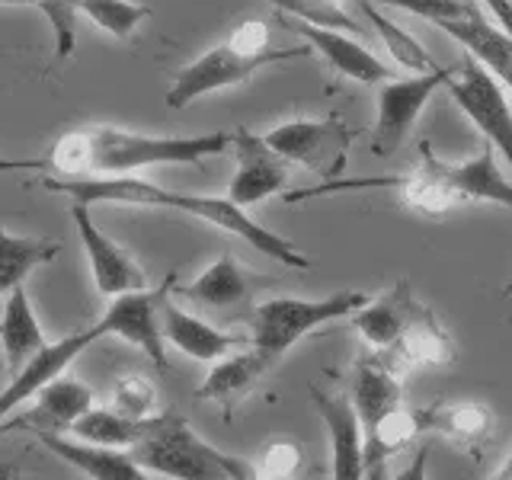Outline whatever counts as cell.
<instances>
[{
    "instance_id": "1",
    "label": "cell",
    "mask_w": 512,
    "mask_h": 480,
    "mask_svg": "<svg viewBox=\"0 0 512 480\" xmlns=\"http://www.w3.org/2000/svg\"><path fill=\"white\" fill-rule=\"evenodd\" d=\"M231 132L144 135L119 125H84L64 132L39 160H0L4 170H52V176H132L144 167L202 164L231 148Z\"/></svg>"
},
{
    "instance_id": "2",
    "label": "cell",
    "mask_w": 512,
    "mask_h": 480,
    "mask_svg": "<svg viewBox=\"0 0 512 480\" xmlns=\"http://www.w3.org/2000/svg\"><path fill=\"white\" fill-rule=\"evenodd\" d=\"M42 186L48 192H61L71 196V202L87 205H138V208H164V212H180L189 218H199L212 228L228 231L240 240L269 256L272 263L292 266V269H311L308 256H304L292 240L279 237L276 231L263 228L260 221L247 215V208H240L228 196H192V192H176L167 186H157L141 176H77V180H64V176H45Z\"/></svg>"
},
{
    "instance_id": "3",
    "label": "cell",
    "mask_w": 512,
    "mask_h": 480,
    "mask_svg": "<svg viewBox=\"0 0 512 480\" xmlns=\"http://www.w3.org/2000/svg\"><path fill=\"white\" fill-rule=\"evenodd\" d=\"M132 458L154 477L173 480H253L256 471L244 458L205 442L183 416H151L144 436L132 445Z\"/></svg>"
},
{
    "instance_id": "4",
    "label": "cell",
    "mask_w": 512,
    "mask_h": 480,
    "mask_svg": "<svg viewBox=\"0 0 512 480\" xmlns=\"http://www.w3.org/2000/svg\"><path fill=\"white\" fill-rule=\"evenodd\" d=\"M368 301L362 292H336L327 298H266L250 311L247 324H250V340L253 346L269 356L272 362H279L288 349L298 340H304L308 333L317 327L333 324V320H343L352 311H359Z\"/></svg>"
},
{
    "instance_id": "5",
    "label": "cell",
    "mask_w": 512,
    "mask_h": 480,
    "mask_svg": "<svg viewBox=\"0 0 512 480\" xmlns=\"http://www.w3.org/2000/svg\"><path fill=\"white\" fill-rule=\"evenodd\" d=\"M311 52V45H298V48H266V52H244L237 48L231 39L221 42L215 48L202 52L196 61H189L186 68L173 77V87L167 93V106L170 109H186L189 103L202 100V96L221 93L228 87L247 84V80L269 68V64L279 61H292V58H304Z\"/></svg>"
},
{
    "instance_id": "6",
    "label": "cell",
    "mask_w": 512,
    "mask_h": 480,
    "mask_svg": "<svg viewBox=\"0 0 512 480\" xmlns=\"http://www.w3.org/2000/svg\"><path fill=\"white\" fill-rule=\"evenodd\" d=\"M356 128L346 125L343 116L327 119H292L263 135L288 164H298L304 170L317 173L320 180H336L346 167V154L356 141Z\"/></svg>"
},
{
    "instance_id": "7",
    "label": "cell",
    "mask_w": 512,
    "mask_h": 480,
    "mask_svg": "<svg viewBox=\"0 0 512 480\" xmlns=\"http://www.w3.org/2000/svg\"><path fill=\"white\" fill-rule=\"evenodd\" d=\"M445 87L458 103V109L480 128V135L487 138V144H493V151L512 170V109L500 80L474 55H468L461 61V68L452 71Z\"/></svg>"
},
{
    "instance_id": "8",
    "label": "cell",
    "mask_w": 512,
    "mask_h": 480,
    "mask_svg": "<svg viewBox=\"0 0 512 480\" xmlns=\"http://www.w3.org/2000/svg\"><path fill=\"white\" fill-rule=\"evenodd\" d=\"M173 285L176 279L167 276L164 285L157 288L144 285L135 288V292L109 298V308L96 320V330H100V336H119L128 346H138L157 368H167V340L164 327H160V308H164V298L173 292Z\"/></svg>"
},
{
    "instance_id": "9",
    "label": "cell",
    "mask_w": 512,
    "mask_h": 480,
    "mask_svg": "<svg viewBox=\"0 0 512 480\" xmlns=\"http://www.w3.org/2000/svg\"><path fill=\"white\" fill-rule=\"evenodd\" d=\"M452 71L432 68L426 74H413L404 80H384L378 87V119L372 132V154L388 157L413 132L416 119H420L423 106L432 100V93L448 84Z\"/></svg>"
},
{
    "instance_id": "10",
    "label": "cell",
    "mask_w": 512,
    "mask_h": 480,
    "mask_svg": "<svg viewBox=\"0 0 512 480\" xmlns=\"http://www.w3.org/2000/svg\"><path fill=\"white\" fill-rule=\"evenodd\" d=\"M71 218L80 237V247L87 253V263L93 272V285L103 298H116L125 292H135V288H144V269L135 263V256L125 247H119L100 224L93 221L90 205L87 202H74L71 205Z\"/></svg>"
},
{
    "instance_id": "11",
    "label": "cell",
    "mask_w": 512,
    "mask_h": 480,
    "mask_svg": "<svg viewBox=\"0 0 512 480\" xmlns=\"http://www.w3.org/2000/svg\"><path fill=\"white\" fill-rule=\"evenodd\" d=\"M96 340H100V330H96V324H90L77 333L61 336L55 343H45L36 356L26 359L20 368H13L10 381L0 388V423H4L16 407H23L26 400L36 397L48 381L64 375V368H68L84 349H90Z\"/></svg>"
},
{
    "instance_id": "12",
    "label": "cell",
    "mask_w": 512,
    "mask_h": 480,
    "mask_svg": "<svg viewBox=\"0 0 512 480\" xmlns=\"http://www.w3.org/2000/svg\"><path fill=\"white\" fill-rule=\"evenodd\" d=\"M231 148L237 157V170L228 186L231 202H237L240 208H250L288 186V160L263 135L240 128L231 138Z\"/></svg>"
},
{
    "instance_id": "13",
    "label": "cell",
    "mask_w": 512,
    "mask_h": 480,
    "mask_svg": "<svg viewBox=\"0 0 512 480\" xmlns=\"http://www.w3.org/2000/svg\"><path fill=\"white\" fill-rule=\"evenodd\" d=\"M311 400L330 432V474L336 480L365 477V432L352 397L311 388Z\"/></svg>"
},
{
    "instance_id": "14",
    "label": "cell",
    "mask_w": 512,
    "mask_h": 480,
    "mask_svg": "<svg viewBox=\"0 0 512 480\" xmlns=\"http://www.w3.org/2000/svg\"><path fill=\"white\" fill-rule=\"evenodd\" d=\"M90 407H93V391L87 384L77 378L58 375L32 397V407L23 410V416H16L10 423L7 420L0 423V432L23 429V432H32V436H36V432H68L77 416Z\"/></svg>"
},
{
    "instance_id": "15",
    "label": "cell",
    "mask_w": 512,
    "mask_h": 480,
    "mask_svg": "<svg viewBox=\"0 0 512 480\" xmlns=\"http://www.w3.org/2000/svg\"><path fill=\"white\" fill-rule=\"evenodd\" d=\"M276 365L269 356H263L260 349L250 346L244 352H228L224 359L212 362V372L205 375V381L199 384L196 397L205 400V404H218L224 410V416L231 420V413L237 410V404L256 391V384L266 378L269 368Z\"/></svg>"
},
{
    "instance_id": "16",
    "label": "cell",
    "mask_w": 512,
    "mask_h": 480,
    "mask_svg": "<svg viewBox=\"0 0 512 480\" xmlns=\"http://www.w3.org/2000/svg\"><path fill=\"white\" fill-rule=\"evenodd\" d=\"M288 29L301 32L308 45L314 52L324 58L336 74H343L349 80H359V84H368V87H381L384 80H391L394 71L384 64L381 58H375L362 42L343 36L340 29H324V26H311V23H301V20H285Z\"/></svg>"
},
{
    "instance_id": "17",
    "label": "cell",
    "mask_w": 512,
    "mask_h": 480,
    "mask_svg": "<svg viewBox=\"0 0 512 480\" xmlns=\"http://www.w3.org/2000/svg\"><path fill=\"white\" fill-rule=\"evenodd\" d=\"M36 439L61 461H68L84 477L93 480H144L148 471L125 448H109L84 439H68V432H36Z\"/></svg>"
},
{
    "instance_id": "18",
    "label": "cell",
    "mask_w": 512,
    "mask_h": 480,
    "mask_svg": "<svg viewBox=\"0 0 512 480\" xmlns=\"http://www.w3.org/2000/svg\"><path fill=\"white\" fill-rule=\"evenodd\" d=\"M384 352L397 372H410L416 365H429V368H439L448 365L455 359V346H452V336L445 333V327L436 320L426 304H416L407 327L400 330L397 343L388 349H378Z\"/></svg>"
},
{
    "instance_id": "19",
    "label": "cell",
    "mask_w": 512,
    "mask_h": 480,
    "mask_svg": "<svg viewBox=\"0 0 512 480\" xmlns=\"http://www.w3.org/2000/svg\"><path fill=\"white\" fill-rule=\"evenodd\" d=\"M400 381H404V372H397V368L384 359V352L372 349V352H362L356 359L349 397H352V404H356L365 436L375 429V423L384 413L400 404Z\"/></svg>"
},
{
    "instance_id": "20",
    "label": "cell",
    "mask_w": 512,
    "mask_h": 480,
    "mask_svg": "<svg viewBox=\"0 0 512 480\" xmlns=\"http://www.w3.org/2000/svg\"><path fill=\"white\" fill-rule=\"evenodd\" d=\"M170 295L164 298V308H160V327H164L167 346L180 349L183 356L196 359V362H208V365L224 359L228 352L237 349V336L234 333H224V330L212 327L208 320L180 308V304H176Z\"/></svg>"
},
{
    "instance_id": "21",
    "label": "cell",
    "mask_w": 512,
    "mask_h": 480,
    "mask_svg": "<svg viewBox=\"0 0 512 480\" xmlns=\"http://www.w3.org/2000/svg\"><path fill=\"white\" fill-rule=\"evenodd\" d=\"M416 304L420 301L413 298L410 282L400 279V282H394L391 292H384L375 301H365L359 311H352L349 320L372 349H388L397 343L400 330L407 327V320H410Z\"/></svg>"
},
{
    "instance_id": "22",
    "label": "cell",
    "mask_w": 512,
    "mask_h": 480,
    "mask_svg": "<svg viewBox=\"0 0 512 480\" xmlns=\"http://www.w3.org/2000/svg\"><path fill=\"white\" fill-rule=\"evenodd\" d=\"M442 173L461 202H496L512 212V183L500 173L493 144H484L477 157L461 160V164L442 160Z\"/></svg>"
},
{
    "instance_id": "23",
    "label": "cell",
    "mask_w": 512,
    "mask_h": 480,
    "mask_svg": "<svg viewBox=\"0 0 512 480\" xmlns=\"http://www.w3.org/2000/svg\"><path fill=\"white\" fill-rule=\"evenodd\" d=\"M45 333L36 317V308L26 295L23 285L4 295V311H0V352H4V365L20 368L26 359H32L45 346Z\"/></svg>"
},
{
    "instance_id": "24",
    "label": "cell",
    "mask_w": 512,
    "mask_h": 480,
    "mask_svg": "<svg viewBox=\"0 0 512 480\" xmlns=\"http://www.w3.org/2000/svg\"><path fill=\"white\" fill-rule=\"evenodd\" d=\"M439 29L448 32L464 52L474 55L496 80H503V87L512 90V36L509 32L493 29L484 16L452 20V23H442Z\"/></svg>"
},
{
    "instance_id": "25",
    "label": "cell",
    "mask_w": 512,
    "mask_h": 480,
    "mask_svg": "<svg viewBox=\"0 0 512 480\" xmlns=\"http://www.w3.org/2000/svg\"><path fill=\"white\" fill-rule=\"evenodd\" d=\"M180 295L196 304H205V308L231 311L250 298V276L231 253H221L212 266L202 269L196 279L180 288Z\"/></svg>"
},
{
    "instance_id": "26",
    "label": "cell",
    "mask_w": 512,
    "mask_h": 480,
    "mask_svg": "<svg viewBox=\"0 0 512 480\" xmlns=\"http://www.w3.org/2000/svg\"><path fill=\"white\" fill-rule=\"evenodd\" d=\"M423 432L442 436L455 445H480L493 429V413L487 404L477 400H458V404H436L429 410H420Z\"/></svg>"
},
{
    "instance_id": "27",
    "label": "cell",
    "mask_w": 512,
    "mask_h": 480,
    "mask_svg": "<svg viewBox=\"0 0 512 480\" xmlns=\"http://www.w3.org/2000/svg\"><path fill=\"white\" fill-rule=\"evenodd\" d=\"M426 436L420 410H407L404 404H397L375 423V429L365 436V477H381L384 461L397 455L400 448H407L413 439Z\"/></svg>"
},
{
    "instance_id": "28",
    "label": "cell",
    "mask_w": 512,
    "mask_h": 480,
    "mask_svg": "<svg viewBox=\"0 0 512 480\" xmlns=\"http://www.w3.org/2000/svg\"><path fill=\"white\" fill-rule=\"evenodd\" d=\"M61 253V240L52 237H20L10 234L0 224V298L13 292L16 285H23L32 269L55 260Z\"/></svg>"
},
{
    "instance_id": "29",
    "label": "cell",
    "mask_w": 512,
    "mask_h": 480,
    "mask_svg": "<svg viewBox=\"0 0 512 480\" xmlns=\"http://www.w3.org/2000/svg\"><path fill=\"white\" fill-rule=\"evenodd\" d=\"M151 420H132L112 407H90L77 416L71 423V436L74 439H84V442H96V445H109V448H132L144 429H148Z\"/></svg>"
},
{
    "instance_id": "30",
    "label": "cell",
    "mask_w": 512,
    "mask_h": 480,
    "mask_svg": "<svg viewBox=\"0 0 512 480\" xmlns=\"http://www.w3.org/2000/svg\"><path fill=\"white\" fill-rule=\"evenodd\" d=\"M359 7L365 13V20L375 26L384 48H388V55L400 64V68L410 71V74H426V71L436 68V61L429 58L426 48L416 42L407 29H400L394 20H388V16L378 10V4H372V0H359Z\"/></svg>"
},
{
    "instance_id": "31",
    "label": "cell",
    "mask_w": 512,
    "mask_h": 480,
    "mask_svg": "<svg viewBox=\"0 0 512 480\" xmlns=\"http://www.w3.org/2000/svg\"><path fill=\"white\" fill-rule=\"evenodd\" d=\"M80 16H87L93 26L109 32L112 39H132L135 29L148 20L151 10L132 0H80Z\"/></svg>"
},
{
    "instance_id": "32",
    "label": "cell",
    "mask_w": 512,
    "mask_h": 480,
    "mask_svg": "<svg viewBox=\"0 0 512 480\" xmlns=\"http://www.w3.org/2000/svg\"><path fill=\"white\" fill-rule=\"evenodd\" d=\"M269 4L301 23L340 29V32H349V29L359 32V26L352 23V16L343 10V0H269Z\"/></svg>"
},
{
    "instance_id": "33",
    "label": "cell",
    "mask_w": 512,
    "mask_h": 480,
    "mask_svg": "<svg viewBox=\"0 0 512 480\" xmlns=\"http://www.w3.org/2000/svg\"><path fill=\"white\" fill-rule=\"evenodd\" d=\"M109 407L119 410L132 420H151L157 413V388L151 378L144 375H122L112 384V397Z\"/></svg>"
},
{
    "instance_id": "34",
    "label": "cell",
    "mask_w": 512,
    "mask_h": 480,
    "mask_svg": "<svg viewBox=\"0 0 512 480\" xmlns=\"http://www.w3.org/2000/svg\"><path fill=\"white\" fill-rule=\"evenodd\" d=\"M36 7L55 32V58L68 61L77 45V20H80V0H36Z\"/></svg>"
},
{
    "instance_id": "35",
    "label": "cell",
    "mask_w": 512,
    "mask_h": 480,
    "mask_svg": "<svg viewBox=\"0 0 512 480\" xmlns=\"http://www.w3.org/2000/svg\"><path fill=\"white\" fill-rule=\"evenodd\" d=\"M378 7H400L407 13L423 16L429 23H452V20H468V16H480V10L471 0H372Z\"/></svg>"
},
{
    "instance_id": "36",
    "label": "cell",
    "mask_w": 512,
    "mask_h": 480,
    "mask_svg": "<svg viewBox=\"0 0 512 480\" xmlns=\"http://www.w3.org/2000/svg\"><path fill=\"white\" fill-rule=\"evenodd\" d=\"M256 477H272V480H285V477H295L301 468V448L295 442H272L260 464H256Z\"/></svg>"
},
{
    "instance_id": "37",
    "label": "cell",
    "mask_w": 512,
    "mask_h": 480,
    "mask_svg": "<svg viewBox=\"0 0 512 480\" xmlns=\"http://www.w3.org/2000/svg\"><path fill=\"white\" fill-rule=\"evenodd\" d=\"M237 48H244V52H266L269 45V29L266 23L260 20H244V23H237L231 29V36H228Z\"/></svg>"
},
{
    "instance_id": "38",
    "label": "cell",
    "mask_w": 512,
    "mask_h": 480,
    "mask_svg": "<svg viewBox=\"0 0 512 480\" xmlns=\"http://www.w3.org/2000/svg\"><path fill=\"white\" fill-rule=\"evenodd\" d=\"M484 4L490 7V13L496 16V20L503 23V32L512 36V0H484Z\"/></svg>"
},
{
    "instance_id": "39",
    "label": "cell",
    "mask_w": 512,
    "mask_h": 480,
    "mask_svg": "<svg viewBox=\"0 0 512 480\" xmlns=\"http://www.w3.org/2000/svg\"><path fill=\"white\" fill-rule=\"evenodd\" d=\"M4 7H36V0H0Z\"/></svg>"
},
{
    "instance_id": "40",
    "label": "cell",
    "mask_w": 512,
    "mask_h": 480,
    "mask_svg": "<svg viewBox=\"0 0 512 480\" xmlns=\"http://www.w3.org/2000/svg\"><path fill=\"white\" fill-rule=\"evenodd\" d=\"M496 477H509V480H512V455H509V461L503 464V471H500V474H496Z\"/></svg>"
},
{
    "instance_id": "41",
    "label": "cell",
    "mask_w": 512,
    "mask_h": 480,
    "mask_svg": "<svg viewBox=\"0 0 512 480\" xmlns=\"http://www.w3.org/2000/svg\"><path fill=\"white\" fill-rule=\"evenodd\" d=\"M503 295H506V298H509V295H512V279H509V282H506V285H503Z\"/></svg>"
}]
</instances>
